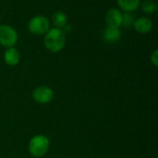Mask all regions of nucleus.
<instances>
[{
    "instance_id": "obj_1",
    "label": "nucleus",
    "mask_w": 158,
    "mask_h": 158,
    "mask_svg": "<svg viewBox=\"0 0 158 158\" xmlns=\"http://www.w3.org/2000/svg\"><path fill=\"white\" fill-rule=\"evenodd\" d=\"M44 44L47 50L52 53H57L61 51L66 44V33L62 29L50 28L44 34Z\"/></svg>"
},
{
    "instance_id": "obj_2",
    "label": "nucleus",
    "mask_w": 158,
    "mask_h": 158,
    "mask_svg": "<svg viewBox=\"0 0 158 158\" xmlns=\"http://www.w3.org/2000/svg\"><path fill=\"white\" fill-rule=\"evenodd\" d=\"M28 29L34 35H44L50 29V22L44 16H35L29 20Z\"/></svg>"
},
{
    "instance_id": "obj_3",
    "label": "nucleus",
    "mask_w": 158,
    "mask_h": 158,
    "mask_svg": "<svg viewBox=\"0 0 158 158\" xmlns=\"http://www.w3.org/2000/svg\"><path fill=\"white\" fill-rule=\"evenodd\" d=\"M49 147V140L43 135H37L32 138L29 144V151L31 156L40 157L45 155Z\"/></svg>"
},
{
    "instance_id": "obj_4",
    "label": "nucleus",
    "mask_w": 158,
    "mask_h": 158,
    "mask_svg": "<svg viewBox=\"0 0 158 158\" xmlns=\"http://www.w3.org/2000/svg\"><path fill=\"white\" fill-rule=\"evenodd\" d=\"M18 42V32L6 24L0 25V44L4 47H13Z\"/></svg>"
},
{
    "instance_id": "obj_5",
    "label": "nucleus",
    "mask_w": 158,
    "mask_h": 158,
    "mask_svg": "<svg viewBox=\"0 0 158 158\" xmlns=\"http://www.w3.org/2000/svg\"><path fill=\"white\" fill-rule=\"evenodd\" d=\"M53 91L46 86H40L33 91V99L40 104H46L53 98Z\"/></svg>"
},
{
    "instance_id": "obj_6",
    "label": "nucleus",
    "mask_w": 158,
    "mask_h": 158,
    "mask_svg": "<svg viewBox=\"0 0 158 158\" xmlns=\"http://www.w3.org/2000/svg\"><path fill=\"white\" fill-rule=\"evenodd\" d=\"M106 22L108 27L119 28L122 25V13L117 8H111L106 12Z\"/></svg>"
},
{
    "instance_id": "obj_7",
    "label": "nucleus",
    "mask_w": 158,
    "mask_h": 158,
    "mask_svg": "<svg viewBox=\"0 0 158 158\" xmlns=\"http://www.w3.org/2000/svg\"><path fill=\"white\" fill-rule=\"evenodd\" d=\"M134 29L140 33H148L153 29V22L149 18L141 17L134 20Z\"/></svg>"
},
{
    "instance_id": "obj_8",
    "label": "nucleus",
    "mask_w": 158,
    "mask_h": 158,
    "mask_svg": "<svg viewBox=\"0 0 158 158\" xmlns=\"http://www.w3.org/2000/svg\"><path fill=\"white\" fill-rule=\"evenodd\" d=\"M103 37L104 40L109 44H113L116 43L118 41L120 40L121 38V31L119 30V28H116V27H106L103 33Z\"/></svg>"
},
{
    "instance_id": "obj_9",
    "label": "nucleus",
    "mask_w": 158,
    "mask_h": 158,
    "mask_svg": "<svg viewBox=\"0 0 158 158\" xmlns=\"http://www.w3.org/2000/svg\"><path fill=\"white\" fill-rule=\"evenodd\" d=\"M5 62L9 66H16L19 62V53L14 47L7 48L4 53Z\"/></svg>"
},
{
    "instance_id": "obj_10",
    "label": "nucleus",
    "mask_w": 158,
    "mask_h": 158,
    "mask_svg": "<svg viewBox=\"0 0 158 158\" xmlns=\"http://www.w3.org/2000/svg\"><path fill=\"white\" fill-rule=\"evenodd\" d=\"M118 6L125 12H132L141 6V0H118Z\"/></svg>"
},
{
    "instance_id": "obj_11",
    "label": "nucleus",
    "mask_w": 158,
    "mask_h": 158,
    "mask_svg": "<svg viewBox=\"0 0 158 158\" xmlns=\"http://www.w3.org/2000/svg\"><path fill=\"white\" fill-rule=\"evenodd\" d=\"M52 21L53 24L55 26V28H58V29H63L68 22V17L67 15L62 12V11H57L53 15L52 18Z\"/></svg>"
},
{
    "instance_id": "obj_12",
    "label": "nucleus",
    "mask_w": 158,
    "mask_h": 158,
    "mask_svg": "<svg viewBox=\"0 0 158 158\" xmlns=\"http://www.w3.org/2000/svg\"><path fill=\"white\" fill-rule=\"evenodd\" d=\"M141 6L143 11L148 15H152L156 11V4L153 0H144Z\"/></svg>"
},
{
    "instance_id": "obj_13",
    "label": "nucleus",
    "mask_w": 158,
    "mask_h": 158,
    "mask_svg": "<svg viewBox=\"0 0 158 158\" xmlns=\"http://www.w3.org/2000/svg\"><path fill=\"white\" fill-rule=\"evenodd\" d=\"M134 20V16L131 12H125L124 14H122V25L126 27L131 26L133 24Z\"/></svg>"
},
{
    "instance_id": "obj_14",
    "label": "nucleus",
    "mask_w": 158,
    "mask_h": 158,
    "mask_svg": "<svg viewBox=\"0 0 158 158\" xmlns=\"http://www.w3.org/2000/svg\"><path fill=\"white\" fill-rule=\"evenodd\" d=\"M151 62L154 64V66H156V67H157L158 65V51L156 49L153 53H152V55H151Z\"/></svg>"
}]
</instances>
